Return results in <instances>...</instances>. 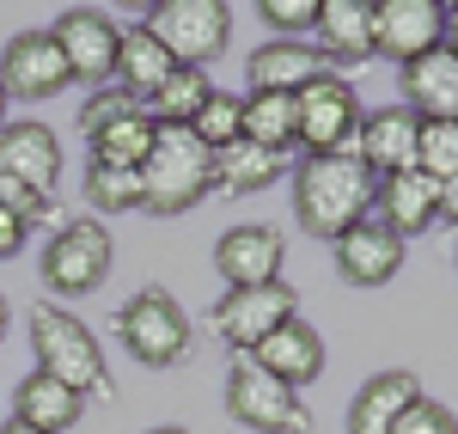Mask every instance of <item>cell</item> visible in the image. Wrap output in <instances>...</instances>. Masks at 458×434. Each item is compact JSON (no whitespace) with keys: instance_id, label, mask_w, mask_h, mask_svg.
I'll return each mask as SVG.
<instances>
[{"instance_id":"1","label":"cell","mask_w":458,"mask_h":434,"mask_svg":"<svg viewBox=\"0 0 458 434\" xmlns=\"http://www.w3.org/2000/svg\"><path fill=\"white\" fill-rule=\"evenodd\" d=\"M293 220L312 233V239H343L349 226L373 220V196L379 178L354 159V153H306L293 172Z\"/></svg>"},{"instance_id":"2","label":"cell","mask_w":458,"mask_h":434,"mask_svg":"<svg viewBox=\"0 0 458 434\" xmlns=\"http://www.w3.org/2000/svg\"><path fill=\"white\" fill-rule=\"evenodd\" d=\"M31 355H37V373H49V379H62L73 386L80 398L92 404H110L116 398V379H110L105 367V349H98V336L73 319L68 306H55V300H37L31 306Z\"/></svg>"},{"instance_id":"3","label":"cell","mask_w":458,"mask_h":434,"mask_svg":"<svg viewBox=\"0 0 458 434\" xmlns=\"http://www.w3.org/2000/svg\"><path fill=\"white\" fill-rule=\"evenodd\" d=\"M141 183H147L141 215L177 220V215L202 208L214 196V153L190 129H159L153 135V153H147V166H141Z\"/></svg>"},{"instance_id":"4","label":"cell","mask_w":458,"mask_h":434,"mask_svg":"<svg viewBox=\"0 0 458 434\" xmlns=\"http://www.w3.org/2000/svg\"><path fill=\"white\" fill-rule=\"evenodd\" d=\"M110 263H116V239L98 215H68L49 245H43V282L55 300H80V294L105 288Z\"/></svg>"},{"instance_id":"5","label":"cell","mask_w":458,"mask_h":434,"mask_svg":"<svg viewBox=\"0 0 458 434\" xmlns=\"http://www.w3.org/2000/svg\"><path fill=\"white\" fill-rule=\"evenodd\" d=\"M141 31L159 37V49L177 68L208 73V62L226 55V43H233V6L226 0H159V6H147Z\"/></svg>"},{"instance_id":"6","label":"cell","mask_w":458,"mask_h":434,"mask_svg":"<svg viewBox=\"0 0 458 434\" xmlns=\"http://www.w3.org/2000/svg\"><path fill=\"white\" fill-rule=\"evenodd\" d=\"M116 343L141 367H177L190 355V312L159 282L153 288H135L116 306Z\"/></svg>"},{"instance_id":"7","label":"cell","mask_w":458,"mask_h":434,"mask_svg":"<svg viewBox=\"0 0 458 434\" xmlns=\"http://www.w3.org/2000/svg\"><path fill=\"white\" fill-rule=\"evenodd\" d=\"M226 416L250 434H306L312 429L306 398L293 386H282V379H269L263 367H250L245 355L226 367Z\"/></svg>"},{"instance_id":"8","label":"cell","mask_w":458,"mask_h":434,"mask_svg":"<svg viewBox=\"0 0 458 434\" xmlns=\"http://www.w3.org/2000/svg\"><path fill=\"white\" fill-rule=\"evenodd\" d=\"M287 319H300V294L287 282H263V288H226L214 300L208 325L214 336L233 349V355H250L263 336H276Z\"/></svg>"},{"instance_id":"9","label":"cell","mask_w":458,"mask_h":434,"mask_svg":"<svg viewBox=\"0 0 458 434\" xmlns=\"http://www.w3.org/2000/svg\"><path fill=\"white\" fill-rule=\"evenodd\" d=\"M293 105H300V147L306 153H354L367 110L343 73H318L306 92H293Z\"/></svg>"},{"instance_id":"10","label":"cell","mask_w":458,"mask_h":434,"mask_svg":"<svg viewBox=\"0 0 458 434\" xmlns=\"http://www.w3.org/2000/svg\"><path fill=\"white\" fill-rule=\"evenodd\" d=\"M55 49H62V62H68V80L80 86H110V73H116V43H123V25H110L98 6H68L55 25Z\"/></svg>"},{"instance_id":"11","label":"cell","mask_w":458,"mask_h":434,"mask_svg":"<svg viewBox=\"0 0 458 434\" xmlns=\"http://www.w3.org/2000/svg\"><path fill=\"white\" fill-rule=\"evenodd\" d=\"M440 43H446V6L440 0H373V55L410 68Z\"/></svg>"},{"instance_id":"12","label":"cell","mask_w":458,"mask_h":434,"mask_svg":"<svg viewBox=\"0 0 458 434\" xmlns=\"http://www.w3.org/2000/svg\"><path fill=\"white\" fill-rule=\"evenodd\" d=\"M62 159H68V153H62V135H55L49 123H37V116H19V123L0 129V178L25 183L43 202H55Z\"/></svg>"},{"instance_id":"13","label":"cell","mask_w":458,"mask_h":434,"mask_svg":"<svg viewBox=\"0 0 458 434\" xmlns=\"http://www.w3.org/2000/svg\"><path fill=\"white\" fill-rule=\"evenodd\" d=\"M0 86H6V98H19V105H43V98L68 92L73 80H68V62H62L55 37L49 31L6 37V49H0Z\"/></svg>"},{"instance_id":"14","label":"cell","mask_w":458,"mask_h":434,"mask_svg":"<svg viewBox=\"0 0 458 434\" xmlns=\"http://www.w3.org/2000/svg\"><path fill=\"white\" fill-rule=\"evenodd\" d=\"M287 263V239L263 220H245V226H226L214 239V269L226 288H263V282H282Z\"/></svg>"},{"instance_id":"15","label":"cell","mask_w":458,"mask_h":434,"mask_svg":"<svg viewBox=\"0 0 458 434\" xmlns=\"http://www.w3.org/2000/svg\"><path fill=\"white\" fill-rule=\"evenodd\" d=\"M416 135H422V116L403 105L367 110L360 116V135H354V159L373 172V178H397V172H416Z\"/></svg>"},{"instance_id":"16","label":"cell","mask_w":458,"mask_h":434,"mask_svg":"<svg viewBox=\"0 0 458 434\" xmlns=\"http://www.w3.org/2000/svg\"><path fill=\"white\" fill-rule=\"evenodd\" d=\"M336 276L349 282V288H386L391 276L403 269V239L391 233V226H379V220H360V226H349L336 245Z\"/></svg>"},{"instance_id":"17","label":"cell","mask_w":458,"mask_h":434,"mask_svg":"<svg viewBox=\"0 0 458 434\" xmlns=\"http://www.w3.org/2000/svg\"><path fill=\"white\" fill-rule=\"evenodd\" d=\"M318 55L324 68H360L373 62V0H318Z\"/></svg>"},{"instance_id":"18","label":"cell","mask_w":458,"mask_h":434,"mask_svg":"<svg viewBox=\"0 0 458 434\" xmlns=\"http://www.w3.org/2000/svg\"><path fill=\"white\" fill-rule=\"evenodd\" d=\"M245 362L300 392V386H312L318 373H324V336H318V325H306V319H287L276 336H263V343L250 349Z\"/></svg>"},{"instance_id":"19","label":"cell","mask_w":458,"mask_h":434,"mask_svg":"<svg viewBox=\"0 0 458 434\" xmlns=\"http://www.w3.org/2000/svg\"><path fill=\"white\" fill-rule=\"evenodd\" d=\"M318 73H330V68H324L312 37H269L263 49H250V62H245L250 92H306Z\"/></svg>"},{"instance_id":"20","label":"cell","mask_w":458,"mask_h":434,"mask_svg":"<svg viewBox=\"0 0 458 434\" xmlns=\"http://www.w3.org/2000/svg\"><path fill=\"white\" fill-rule=\"evenodd\" d=\"M422 398V379L410 367H379L360 379V392L349 398V434H391L397 416Z\"/></svg>"},{"instance_id":"21","label":"cell","mask_w":458,"mask_h":434,"mask_svg":"<svg viewBox=\"0 0 458 434\" xmlns=\"http://www.w3.org/2000/svg\"><path fill=\"white\" fill-rule=\"evenodd\" d=\"M397 73H403V110H416L422 123H453L458 116V55L446 43Z\"/></svg>"},{"instance_id":"22","label":"cell","mask_w":458,"mask_h":434,"mask_svg":"<svg viewBox=\"0 0 458 434\" xmlns=\"http://www.w3.org/2000/svg\"><path fill=\"white\" fill-rule=\"evenodd\" d=\"M373 208H379V226H391L403 245L428 233L434 220H440V183L422 178V172H397V178H379V196H373Z\"/></svg>"},{"instance_id":"23","label":"cell","mask_w":458,"mask_h":434,"mask_svg":"<svg viewBox=\"0 0 458 434\" xmlns=\"http://www.w3.org/2000/svg\"><path fill=\"white\" fill-rule=\"evenodd\" d=\"M13 416L31 422L37 434H68L86 422V398L62 379H49V373H25L19 392H13Z\"/></svg>"},{"instance_id":"24","label":"cell","mask_w":458,"mask_h":434,"mask_svg":"<svg viewBox=\"0 0 458 434\" xmlns=\"http://www.w3.org/2000/svg\"><path fill=\"white\" fill-rule=\"evenodd\" d=\"M172 73H177V62L159 49V37H153V31H141V25H129V31H123L110 86H123L129 98H141V105H147V98H153V92H159Z\"/></svg>"},{"instance_id":"25","label":"cell","mask_w":458,"mask_h":434,"mask_svg":"<svg viewBox=\"0 0 458 434\" xmlns=\"http://www.w3.org/2000/svg\"><path fill=\"white\" fill-rule=\"evenodd\" d=\"M276 178H287V159L269 153V147H257V141H245V135L214 153V196H257V190H269Z\"/></svg>"},{"instance_id":"26","label":"cell","mask_w":458,"mask_h":434,"mask_svg":"<svg viewBox=\"0 0 458 434\" xmlns=\"http://www.w3.org/2000/svg\"><path fill=\"white\" fill-rule=\"evenodd\" d=\"M153 135H159V123L147 116L141 105L135 110H123L116 123H105L98 135H92V166H116V172H141L147 166V153H153Z\"/></svg>"},{"instance_id":"27","label":"cell","mask_w":458,"mask_h":434,"mask_svg":"<svg viewBox=\"0 0 458 434\" xmlns=\"http://www.w3.org/2000/svg\"><path fill=\"white\" fill-rule=\"evenodd\" d=\"M245 141L269 147L282 159H287V147H300V105H293V92H245Z\"/></svg>"},{"instance_id":"28","label":"cell","mask_w":458,"mask_h":434,"mask_svg":"<svg viewBox=\"0 0 458 434\" xmlns=\"http://www.w3.org/2000/svg\"><path fill=\"white\" fill-rule=\"evenodd\" d=\"M208 98H214V80H208V73H202V68H177L141 110L159 123V129H190V123H196V110L208 105Z\"/></svg>"},{"instance_id":"29","label":"cell","mask_w":458,"mask_h":434,"mask_svg":"<svg viewBox=\"0 0 458 434\" xmlns=\"http://www.w3.org/2000/svg\"><path fill=\"white\" fill-rule=\"evenodd\" d=\"M86 202H92V215H141L147 208V183H141V172L86 166Z\"/></svg>"},{"instance_id":"30","label":"cell","mask_w":458,"mask_h":434,"mask_svg":"<svg viewBox=\"0 0 458 434\" xmlns=\"http://www.w3.org/2000/svg\"><path fill=\"white\" fill-rule=\"evenodd\" d=\"M190 135H196V141L208 147V153L233 147L239 135H245V98H239V92H220V86H214V98H208L202 110H196Z\"/></svg>"},{"instance_id":"31","label":"cell","mask_w":458,"mask_h":434,"mask_svg":"<svg viewBox=\"0 0 458 434\" xmlns=\"http://www.w3.org/2000/svg\"><path fill=\"white\" fill-rule=\"evenodd\" d=\"M416 172L434 183L458 178V123H422V135H416Z\"/></svg>"},{"instance_id":"32","label":"cell","mask_w":458,"mask_h":434,"mask_svg":"<svg viewBox=\"0 0 458 434\" xmlns=\"http://www.w3.org/2000/svg\"><path fill=\"white\" fill-rule=\"evenodd\" d=\"M257 19H263L269 31H282V37L318 31V0H263V6H257Z\"/></svg>"},{"instance_id":"33","label":"cell","mask_w":458,"mask_h":434,"mask_svg":"<svg viewBox=\"0 0 458 434\" xmlns=\"http://www.w3.org/2000/svg\"><path fill=\"white\" fill-rule=\"evenodd\" d=\"M141 105V98H129V92H123V86H98V92H92V98H86V105H80V135H86V141H92V135H98V129H105V123H116V116H123V110H135Z\"/></svg>"},{"instance_id":"34","label":"cell","mask_w":458,"mask_h":434,"mask_svg":"<svg viewBox=\"0 0 458 434\" xmlns=\"http://www.w3.org/2000/svg\"><path fill=\"white\" fill-rule=\"evenodd\" d=\"M391 434H458V416L440 398H416L403 416H397V429H391Z\"/></svg>"},{"instance_id":"35","label":"cell","mask_w":458,"mask_h":434,"mask_svg":"<svg viewBox=\"0 0 458 434\" xmlns=\"http://www.w3.org/2000/svg\"><path fill=\"white\" fill-rule=\"evenodd\" d=\"M0 208H6V215H19L25 226H31V220H55V226L68 220V215H55V202H43V196H31L25 183H13V178H0Z\"/></svg>"},{"instance_id":"36","label":"cell","mask_w":458,"mask_h":434,"mask_svg":"<svg viewBox=\"0 0 458 434\" xmlns=\"http://www.w3.org/2000/svg\"><path fill=\"white\" fill-rule=\"evenodd\" d=\"M25 239H31V226H25L19 215H6V208H0V263H13V257L25 251Z\"/></svg>"},{"instance_id":"37","label":"cell","mask_w":458,"mask_h":434,"mask_svg":"<svg viewBox=\"0 0 458 434\" xmlns=\"http://www.w3.org/2000/svg\"><path fill=\"white\" fill-rule=\"evenodd\" d=\"M440 220H446V226H458V178L440 183Z\"/></svg>"},{"instance_id":"38","label":"cell","mask_w":458,"mask_h":434,"mask_svg":"<svg viewBox=\"0 0 458 434\" xmlns=\"http://www.w3.org/2000/svg\"><path fill=\"white\" fill-rule=\"evenodd\" d=\"M0 434H37L31 422H19V416H6V422H0Z\"/></svg>"},{"instance_id":"39","label":"cell","mask_w":458,"mask_h":434,"mask_svg":"<svg viewBox=\"0 0 458 434\" xmlns=\"http://www.w3.org/2000/svg\"><path fill=\"white\" fill-rule=\"evenodd\" d=\"M6 325H13V306H6V294H0V343H6Z\"/></svg>"},{"instance_id":"40","label":"cell","mask_w":458,"mask_h":434,"mask_svg":"<svg viewBox=\"0 0 458 434\" xmlns=\"http://www.w3.org/2000/svg\"><path fill=\"white\" fill-rule=\"evenodd\" d=\"M147 434H190L183 422H159V429H147Z\"/></svg>"},{"instance_id":"41","label":"cell","mask_w":458,"mask_h":434,"mask_svg":"<svg viewBox=\"0 0 458 434\" xmlns=\"http://www.w3.org/2000/svg\"><path fill=\"white\" fill-rule=\"evenodd\" d=\"M6 110H13V98H6V86H0V129H6Z\"/></svg>"},{"instance_id":"42","label":"cell","mask_w":458,"mask_h":434,"mask_svg":"<svg viewBox=\"0 0 458 434\" xmlns=\"http://www.w3.org/2000/svg\"><path fill=\"white\" fill-rule=\"evenodd\" d=\"M446 49H453V55H458V25H446Z\"/></svg>"},{"instance_id":"43","label":"cell","mask_w":458,"mask_h":434,"mask_svg":"<svg viewBox=\"0 0 458 434\" xmlns=\"http://www.w3.org/2000/svg\"><path fill=\"white\" fill-rule=\"evenodd\" d=\"M446 25H458V0H453V6H446Z\"/></svg>"},{"instance_id":"44","label":"cell","mask_w":458,"mask_h":434,"mask_svg":"<svg viewBox=\"0 0 458 434\" xmlns=\"http://www.w3.org/2000/svg\"><path fill=\"white\" fill-rule=\"evenodd\" d=\"M453 263H458V239H453Z\"/></svg>"},{"instance_id":"45","label":"cell","mask_w":458,"mask_h":434,"mask_svg":"<svg viewBox=\"0 0 458 434\" xmlns=\"http://www.w3.org/2000/svg\"><path fill=\"white\" fill-rule=\"evenodd\" d=\"M453 123H458V116H453Z\"/></svg>"}]
</instances>
